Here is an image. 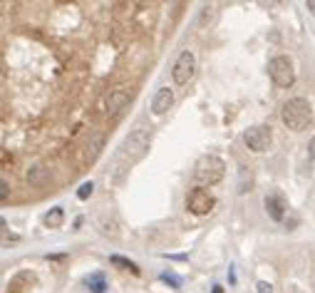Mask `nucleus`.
I'll use <instances>...</instances> for the list:
<instances>
[{"label": "nucleus", "mask_w": 315, "mask_h": 293, "mask_svg": "<svg viewBox=\"0 0 315 293\" xmlns=\"http://www.w3.org/2000/svg\"><path fill=\"white\" fill-rule=\"evenodd\" d=\"M216 20V8L214 5H206L204 10H201V18H199V25L201 28H206V25H211Z\"/></svg>", "instance_id": "16"}, {"label": "nucleus", "mask_w": 315, "mask_h": 293, "mask_svg": "<svg viewBox=\"0 0 315 293\" xmlns=\"http://www.w3.org/2000/svg\"><path fill=\"white\" fill-rule=\"evenodd\" d=\"M214 293H224V288L221 286H214Z\"/></svg>", "instance_id": "24"}, {"label": "nucleus", "mask_w": 315, "mask_h": 293, "mask_svg": "<svg viewBox=\"0 0 315 293\" xmlns=\"http://www.w3.org/2000/svg\"><path fill=\"white\" fill-rule=\"evenodd\" d=\"M194 70H196V57H194L191 50H184V52L177 57L174 70H172L174 82H177V85H186V82L194 77Z\"/></svg>", "instance_id": "6"}, {"label": "nucleus", "mask_w": 315, "mask_h": 293, "mask_svg": "<svg viewBox=\"0 0 315 293\" xmlns=\"http://www.w3.org/2000/svg\"><path fill=\"white\" fill-rule=\"evenodd\" d=\"M224 174H226V164H224V159H219V157H214V154H204V157H199L196 164H194V179H196L201 187H214V184H219V182L224 179Z\"/></svg>", "instance_id": "2"}, {"label": "nucleus", "mask_w": 315, "mask_h": 293, "mask_svg": "<svg viewBox=\"0 0 315 293\" xmlns=\"http://www.w3.org/2000/svg\"><path fill=\"white\" fill-rule=\"evenodd\" d=\"M127 102H129V92L127 90H112L107 95V109L109 112H119Z\"/></svg>", "instance_id": "11"}, {"label": "nucleus", "mask_w": 315, "mask_h": 293, "mask_svg": "<svg viewBox=\"0 0 315 293\" xmlns=\"http://www.w3.org/2000/svg\"><path fill=\"white\" fill-rule=\"evenodd\" d=\"M270 139H273V134H270V127H266V124H256V127H248L246 129V134H243V142H246V146L251 152H266L268 146H270Z\"/></svg>", "instance_id": "5"}, {"label": "nucleus", "mask_w": 315, "mask_h": 293, "mask_svg": "<svg viewBox=\"0 0 315 293\" xmlns=\"http://www.w3.org/2000/svg\"><path fill=\"white\" fill-rule=\"evenodd\" d=\"M28 182L33 184V187H45L47 182H50V172L45 169V167H30L28 169Z\"/></svg>", "instance_id": "12"}, {"label": "nucleus", "mask_w": 315, "mask_h": 293, "mask_svg": "<svg viewBox=\"0 0 315 293\" xmlns=\"http://www.w3.org/2000/svg\"><path fill=\"white\" fill-rule=\"evenodd\" d=\"M162 281H164V283H169V286H174V288H179V283H181L174 273H162Z\"/></svg>", "instance_id": "19"}, {"label": "nucleus", "mask_w": 315, "mask_h": 293, "mask_svg": "<svg viewBox=\"0 0 315 293\" xmlns=\"http://www.w3.org/2000/svg\"><path fill=\"white\" fill-rule=\"evenodd\" d=\"M28 278H33L30 273H20V276H15L10 283H8V293H23V281H28Z\"/></svg>", "instance_id": "17"}, {"label": "nucleus", "mask_w": 315, "mask_h": 293, "mask_svg": "<svg viewBox=\"0 0 315 293\" xmlns=\"http://www.w3.org/2000/svg\"><path fill=\"white\" fill-rule=\"evenodd\" d=\"M258 293H273V286H270L268 281H261V283H258Z\"/></svg>", "instance_id": "21"}, {"label": "nucleus", "mask_w": 315, "mask_h": 293, "mask_svg": "<svg viewBox=\"0 0 315 293\" xmlns=\"http://www.w3.org/2000/svg\"><path fill=\"white\" fill-rule=\"evenodd\" d=\"M8 194H10V187H8V182L3 179V182H0V201H8Z\"/></svg>", "instance_id": "20"}, {"label": "nucleus", "mask_w": 315, "mask_h": 293, "mask_svg": "<svg viewBox=\"0 0 315 293\" xmlns=\"http://www.w3.org/2000/svg\"><path fill=\"white\" fill-rule=\"evenodd\" d=\"M85 286H87V291H92V293H104V291H107V283H104V276H102V273H90V276L85 278Z\"/></svg>", "instance_id": "13"}, {"label": "nucleus", "mask_w": 315, "mask_h": 293, "mask_svg": "<svg viewBox=\"0 0 315 293\" xmlns=\"http://www.w3.org/2000/svg\"><path fill=\"white\" fill-rule=\"evenodd\" d=\"M280 119L288 129L293 132H303L310 122H313V104L305 97H293L283 104L280 109Z\"/></svg>", "instance_id": "1"}, {"label": "nucleus", "mask_w": 315, "mask_h": 293, "mask_svg": "<svg viewBox=\"0 0 315 293\" xmlns=\"http://www.w3.org/2000/svg\"><path fill=\"white\" fill-rule=\"evenodd\" d=\"M104 149V134L102 132H92L87 144H85V162H94Z\"/></svg>", "instance_id": "8"}, {"label": "nucleus", "mask_w": 315, "mask_h": 293, "mask_svg": "<svg viewBox=\"0 0 315 293\" xmlns=\"http://www.w3.org/2000/svg\"><path fill=\"white\" fill-rule=\"evenodd\" d=\"M149 142H151V129H146V127H134L132 132H129V137L124 139V154L129 157V159H141L144 154H146V149H149Z\"/></svg>", "instance_id": "3"}, {"label": "nucleus", "mask_w": 315, "mask_h": 293, "mask_svg": "<svg viewBox=\"0 0 315 293\" xmlns=\"http://www.w3.org/2000/svg\"><path fill=\"white\" fill-rule=\"evenodd\" d=\"M268 75H270V80H273L278 87H290V85L295 82L293 62H290V57H285V55H278V57H273V60L268 62Z\"/></svg>", "instance_id": "4"}, {"label": "nucleus", "mask_w": 315, "mask_h": 293, "mask_svg": "<svg viewBox=\"0 0 315 293\" xmlns=\"http://www.w3.org/2000/svg\"><path fill=\"white\" fill-rule=\"evenodd\" d=\"M263 206H266V211H268V216H270L273 221H283V216H285V204H283L280 196H266Z\"/></svg>", "instance_id": "10"}, {"label": "nucleus", "mask_w": 315, "mask_h": 293, "mask_svg": "<svg viewBox=\"0 0 315 293\" xmlns=\"http://www.w3.org/2000/svg\"><path fill=\"white\" fill-rule=\"evenodd\" d=\"M214 206H216V199H214L209 192H204V189H194V192L189 194V199H186V209H189L191 214H196V216L209 214Z\"/></svg>", "instance_id": "7"}, {"label": "nucleus", "mask_w": 315, "mask_h": 293, "mask_svg": "<svg viewBox=\"0 0 315 293\" xmlns=\"http://www.w3.org/2000/svg\"><path fill=\"white\" fill-rule=\"evenodd\" d=\"M172 104H174V92L164 87V90H159V92L154 95V102H151V112H154V114H164V112H167Z\"/></svg>", "instance_id": "9"}, {"label": "nucleus", "mask_w": 315, "mask_h": 293, "mask_svg": "<svg viewBox=\"0 0 315 293\" xmlns=\"http://www.w3.org/2000/svg\"><path fill=\"white\" fill-rule=\"evenodd\" d=\"M305 8L310 10V15L315 18V0H308V3H305Z\"/></svg>", "instance_id": "23"}, {"label": "nucleus", "mask_w": 315, "mask_h": 293, "mask_svg": "<svg viewBox=\"0 0 315 293\" xmlns=\"http://www.w3.org/2000/svg\"><path fill=\"white\" fill-rule=\"evenodd\" d=\"M92 192H94V184H92V182H85V184L77 189V199H82V201H85V199H90V196H92Z\"/></svg>", "instance_id": "18"}, {"label": "nucleus", "mask_w": 315, "mask_h": 293, "mask_svg": "<svg viewBox=\"0 0 315 293\" xmlns=\"http://www.w3.org/2000/svg\"><path fill=\"white\" fill-rule=\"evenodd\" d=\"M308 154H310V159H315V137H313L310 144H308Z\"/></svg>", "instance_id": "22"}, {"label": "nucleus", "mask_w": 315, "mask_h": 293, "mask_svg": "<svg viewBox=\"0 0 315 293\" xmlns=\"http://www.w3.org/2000/svg\"><path fill=\"white\" fill-rule=\"evenodd\" d=\"M109 263L112 266H119V268H124V271H132L134 276H139V268H136V263H132L129 258H124V256H109Z\"/></svg>", "instance_id": "15"}, {"label": "nucleus", "mask_w": 315, "mask_h": 293, "mask_svg": "<svg viewBox=\"0 0 315 293\" xmlns=\"http://www.w3.org/2000/svg\"><path fill=\"white\" fill-rule=\"evenodd\" d=\"M62 221H65V211H62V206H55V209H50V211L45 214V226H50V229L62 226Z\"/></svg>", "instance_id": "14"}]
</instances>
